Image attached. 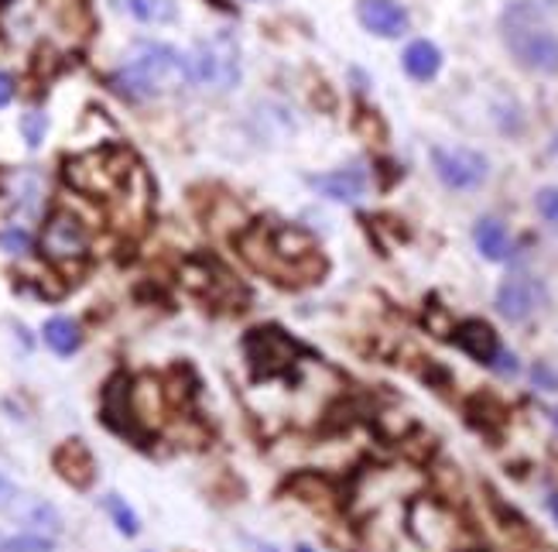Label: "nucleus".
<instances>
[{
	"label": "nucleus",
	"mask_w": 558,
	"mask_h": 552,
	"mask_svg": "<svg viewBox=\"0 0 558 552\" xmlns=\"http://www.w3.org/2000/svg\"><path fill=\"white\" fill-rule=\"evenodd\" d=\"M236 248L254 272L281 285H308L329 272V261L315 244V237L295 224L257 220L236 237Z\"/></svg>",
	"instance_id": "f257e3e1"
},
{
	"label": "nucleus",
	"mask_w": 558,
	"mask_h": 552,
	"mask_svg": "<svg viewBox=\"0 0 558 552\" xmlns=\"http://www.w3.org/2000/svg\"><path fill=\"white\" fill-rule=\"evenodd\" d=\"M185 83H192L189 59L165 41L134 45V52L113 76V86L134 96V100H155V96H165Z\"/></svg>",
	"instance_id": "f03ea898"
},
{
	"label": "nucleus",
	"mask_w": 558,
	"mask_h": 552,
	"mask_svg": "<svg viewBox=\"0 0 558 552\" xmlns=\"http://www.w3.org/2000/svg\"><path fill=\"white\" fill-rule=\"evenodd\" d=\"M500 35L524 69L542 72V76L558 72V35L535 0H511L500 14Z\"/></svg>",
	"instance_id": "7ed1b4c3"
},
{
	"label": "nucleus",
	"mask_w": 558,
	"mask_h": 552,
	"mask_svg": "<svg viewBox=\"0 0 558 552\" xmlns=\"http://www.w3.org/2000/svg\"><path fill=\"white\" fill-rule=\"evenodd\" d=\"M134 176L131 155L124 148H96L65 161V182L86 196H117Z\"/></svg>",
	"instance_id": "20e7f679"
},
{
	"label": "nucleus",
	"mask_w": 558,
	"mask_h": 552,
	"mask_svg": "<svg viewBox=\"0 0 558 552\" xmlns=\"http://www.w3.org/2000/svg\"><path fill=\"white\" fill-rule=\"evenodd\" d=\"M192 83L213 89V93H230L240 83V45L230 32H216L196 45V52L189 59Z\"/></svg>",
	"instance_id": "39448f33"
},
{
	"label": "nucleus",
	"mask_w": 558,
	"mask_h": 552,
	"mask_svg": "<svg viewBox=\"0 0 558 552\" xmlns=\"http://www.w3.org/2000/svg\"><path fill=\"white\" fill-rule=\"evenodd\" d=\"M41 251L59 268L83 264L89 257V227L83 224V216L65 206L48 213V220L41 227Z\"/></svg>",
	"instance_id": "423d86ee"
},
{
	"label": "nucleus",
	"mask_w": 558,
	"mask_h": 552,
	"mask_svg": "<svg viewBox=\"0 0 558 552\" xmlns=\"http://www.w3.org/2000/svg\"><path fill=\"white\" fill-rule=\"evenodd\" d=\"M432 168L449 189H480L490 176V165L473 148H432Z\"/></svg>",
	"instance_id": "0eeeda50"
},
{
	"label": "nucleus",
	"mask_w": 558,
	"mask_h": 552,
	"mask_svg": "<svg viewBox=\"0 0 558 552\" xmlns=\"http://www.w3.org/2000/svg\"><path fill=\"white\" fill-rule=\"evenodd\" d=\"M545 299V288L538 278H531L524 272L518 275H507L497 288V312L507 320V323H524L538 312Z\"/></svg>",
	"instance_id": "6e6552de"
},
{
	"label": "nucleus",
	"mask_w": 558,
	"mask_h": 552,
	"mask_svg": "<svg viewBox=\"0 0 558 552\" xmlns=\"http://www.w3.org/2000/svg\"><path fill=\"white\" fill-rule=\"evenodd\" d=\"M244 353H247V360H251L257 371L275 374V371H281V368L291 364V357H295V344H291L281 329L264 326V329H251L247 333Z\"/></svg>",
	"instance_id": "1a4fd4ad"
},
{
	"label": "nucleus",
	"mask_w": 558,
	"mask_h": 552,
	"mask_svg": "<svg viewBox=\"0 0 558 552\" xmlns=\"http://www.w3.org/2000/svg\"><path fill=\"white\" fill-rule=\"evenodd\" d=\"M52 467L65 484L76 488V491L93 488V480H96V456L89 453V446L83 440H65L52 453Z\"/></svg>",
	"instance_id": "9d476101"
},
{
	"label": "nucleus",
	"mask_w": 558,
	"mask_h": 552,
	"mask_svg": "<svg viewBox=\"0 0 558 552\" xmlns=\"http://www.w3.org/2000/svg\"><path fill=\"white\" fill-rule=\"evenodd\" d=\"M356 17H360L363 28L377 38H401L411 24L408 11L398 4V0H360Z\"/></svg>",
	"instance_id": "9b49d317"
},
{
	"label": "nucleus",
	"mask_w": 558,
	"mask_h": 552,
	"mask_svg": "<svg viewBox=\"0 0 558 552\" xmlns=\"http://www.w3.org/2000/svg\"><path fill=\"white\" fill-rule=\"evenodd\" d=\"M452 344L463 350L466 357H473L476 364H494L497 353H500V340L490 323L483 320H466L452 329Z\"/></svg>",
	"instance_id": "f8f14e48"
},
{
	"label": "nucleus",
	"mask_w": 558,
	"mask_h": 552,
	"mask_svg": "<svg viewBox=\"0 0 558 552\" xmlns=\"http://www.w3.org/2000/svg\"><path fill=\"white\" fill-rule=\"evenodd\" d=\"M308 185L319 189L323 196L336 203H356L363 192H367V176H363L360 168H336V172H326V176H312Z\"/></svg>",
	"instance_id": "ddd939ff"
},
{
	"label": "nucleus",
	"mask_w": 558,
	"mask_h": 552,
	"mask_svg": "<svg viewBox=\"0 0 558 552\" xmlns=\"http://www.w3.org/2000/svg\"><path fill=\"white\" fill-rule=\"evenodd\" d=\"M11 515H14L24 528H28V532L48 536V539H52L56 532H62V515H59L48 501H41V497H17V501H14V508H11Z\"/></svg>",
	"instance_id": "4468645a"
},
{
	"label": "nucleus",
	"mask_w": 558,
	"mask_h": 552,
	"mask_svg": "<svg viewBox=\"0 0 558 552\" xmlns=\"http://www.w3.org/2000/svg\"><path fill=\"white\" fill-rule=\"evenodd\" d=\"M401 65H404V72H408L411 80L428 83V80H435V72L442 69V52L428 38H418V41H411L404 48Z\"/></svg>",
	"instance_id": "2eb2a0df"
},
{
	"label": "nucleus",
	"mask_w": 558,
	"mask_h": 552,
	"mask_svg": "<svg viewBox=\"0 0 558 552\" xmlns=\"http://www.w3.org/2000/svg\"><path fill=\"white\" fill-rule=\"evenodd\" d=\"M473 240H476V251L487 261H507L514 251L511 248V233H507V227L500 220H494V216H487V220L476 224Z\"/></svg>",
	"instance_id": "dca6fc26"
},
{
	"label": "nucleus",
	"mask_w": 558,
	"mask_h": 552,
	"mask_svg": "<svg viewBox=\"0 0 558 552\" xmlns=\"http://www.w3.org/2000/svg\"><path fill=\"white\" fill-rule=\"evenodd\" d=\"M113 8L141 24H172L179 17L175 0H113Z\"/></svg>",
	"instance_id": "f3484780"
},
{
	"label": "nucleus",
	"mask_w": 558,
	"mask_h": 552,
	"mask_svg": "<svg viewBox=\"0 0 558 552\" xmlns=\"http://www.w3.org/2000/svg\"><path fill=\"white\" fill-rule=\"evenodd\" d=\"M41 336H45V347L52 353H59V357H69V353H76L83 347V329H80L76 320H69V316H52L45 323Z\"/></svg>",
	"instance_id": "a211bd4d"
},
{
	"label": "nucleus",
	"mask_w": 558,
	"mask_h": 552,
	"mask_svg": "<svg viewBox=\"0 0 558 552\" xmlns=\"http://www.w3.org/2000/svg\"><path fill=\"white\" fill-rule=\"evenodd\" d=\"M0 552H56V539L38 536V532L0 536Z\"/></svg>",
	"instance_id": "6ab92c4d"
},
{
	"label": "nucleus",
	"mask_w": 558,
	"mask_h": 552,
	"mask_svg": "<svg viewBox=\"0 0 558 552\" xmlns=\"http://www.w3.org/2000/svg\"><path fill=\"white\" fill-rule=\"evenodd\" d=\"M104 508L110 512V518L117 521V528L124 536H137V515L124 504V497H117V494H107L104 497Z\"/></svg>",
	"instance_id": "aec40b11"
},
{
	"label": "nucleus",
	"mask_w": 558,
	"mask_h": 552,
	"mask_svg": "<svg viewBox=\"0 0 558 552\" xmlns=\"http://www.w3.org/2000/svg\"><path fill=\"white\" fill-rule=\"evenodd\" d=\"M535 206H538V213H542V220H545V224L558 227V189H555V185L538 189Z\"/></svg>",
	"instance_id": "412c9836"
},
{
	"label": "nucleus",
	"mask_w": 558,
	"mask_h": 552,
	"mask_svg": "<svg viewBox=\"0 0 558 552\" xmlns=\"http://www.w3.org/2000/svg\"><path fill=\"white\" fill-rule=\"evenodd\" d=\"M353 128H356L360 134H367L371 141H384V137H387V128L380 124V117H377L374 110H360L356 120H353Z\"/></svg>",
	"instance_id": "4be33fe9"
},
{
	"label": "nucleus",
	"mask_w": 558,
	"mask_h": 552,
	"mask_svg": "<svg viewBox=\"0 0 558 552\" xmlns=\"http://www.w3.org/2000/svg\"><path fill=\"white\" fill-rule=\"evenodd\" d=\"M45 113H38V110H32V113H24L21 117V131H24V141L32 144V148H38L41 144V137H45Z\"/></svg>",
	"instance_id": "5701e85b"
},
{
	"label": "nucleus",
	"mask_w": 558,
	"mask_h": 552,
	"mask_svg": "<svg viewBox=\"0 0 558 552\" xmlns=\"http://www.w3.org/2000/svg\"><path fill=\"white\" fill-rule=\"evenodd\" d=\"M0 244H4L8 251H28V244H32V237L24 233V230H8L4 237H0Z\"/></svg>",
	"instance_id": "b1692460"
},
{
	"label": "nucleus",
	"mask_w": 558,
	"mask_h": 552,
	"mask_svg": "<svg viewBox=\"0 0 558 552\" xmlns=\"http://www.w3.org/2000/svg\"><path fill=\"white\" fill-rule=\"evenodd\" d=\"M14 100V80L8 72H0V107H8Z\"/></svg>",
	"instance_id": "393cba45"
},
{
	"label": "nucleus",
	"mask_w": 558,
	"mask_h": 552,
	"mask_svg": "<svg viewBox=\"0 0 558 552\" xmlns=\"http://www.w3.org/2000/svg\"><path fill=\"white\" fill-rule=\"evenodd\" d=\"M14 494V488H11V480L4 477V473H0V501H4V497H11Z\"/></svg>",
	"instance_id": "a878e982"
},
{
	"label": "nucleus",
	"mask_w": 558,
	"mask_h": 552,
	"mask_svg": "<svg viewBox=\"0 0 558 552\" xmlns=\"http://www.w3.org/2000/svg\"><path fill=\"white\" fill-rule=\"evenodd\" d=\"M548 508H551V515H555V521H558V494L548 497Z\"/></svg>",
	"instance_id": "bb28decb"
},
{
	"label": "nucleus",
	"mask_w": 558,
	"mask_h": 552,
	"mask_svg": "<svg viewBox=\"0 0 558 552\" xmlns=\"http://www.w3.org/2000/svg\"><path fill=\"white\" fill-rule=\"evenodd\" d=\"M551 422H555V425H558V408H555V412H551Z\"/></svg>",
	"instance_id": "cd10ccee"
},
{
	"label": "nucleus",
	"mask_w": 558,
	"mask_h": 552,
	"mask_svg": "<svg viewBox=\"0 0 558 552\" xmlns=\"http://www.w3.org/2000/svg\"><path fill=\"white\" fill-rule=\"evenodd\" d=\"M299 552H312V549H305V545H302V549H299Z\"/></svg>",
	"instance_id": "c85d7f7f"
}]
</instances>
